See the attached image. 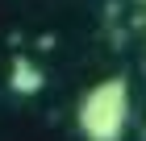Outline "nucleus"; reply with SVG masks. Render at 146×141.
Wrapping results in <instances>:
<instances>
[{
    "mask_svg": "<svg viewBox=\"0 0 146 141\" xmlns=\"http://www.w3.org/2000/svg\"><path fill=\"white\" fill-rule=\"evenodd\" d=\"M79 133L88 141H121L129 125V83L125 79H104L79 100Z\"/></svg>",
    "mask_w": 146,
    "mask_h": 141,
    "instance_id": "1",
    "label": "nucleus"
},
{
    "mask_svg": "<svg viewBox=\"0 0 146 141\" xmlns=\"http://www.w3.org/2000/svg\"><path fill=\"white\" fill-rule=\"evenodd\" d=\"M13 91H21V96H34V91H42V71H38L29 58H17L13 62Z\"/></svg>",
    "mask_w": 146,
    "mask_h": 141,
    "instance_id": "2",
    "label": "nucleus"
}]
</instances>
